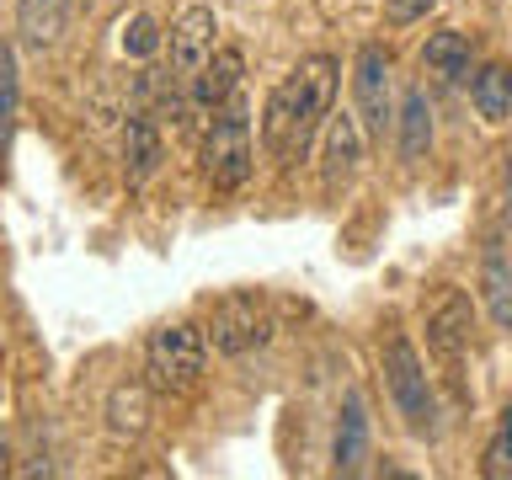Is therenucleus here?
Here are the masks:
<instances>
[{
	"instance_id": "f257e3e1",
	"label": "nucleus",
	"mask_w": 512,
	"mask_h": 480,
	"mask_svg": "<svg viewBox=\"0 0 512 480\" xmlns=\"http://www.w3.org/2000/svg\"><path fill=\"white\" fill-rule=\"evenodd\" d=\"M336 75H342L336 54H310L288 70L283 86H272L267 107H262V144L272 160L294 166V160L310 155L315 134L326 128L331 107H336Z\"/></svg>"
},
{
	"instance_id": "f03ea898",
	"label": "nucleus",
	"mask_w": 512,
	"mask_h": 480,
	"mask_svg": "<svg viewBox=\"0 0 512 480\" xmlns=\"http://www.w3.org/2000/svg\"><path fill=\"white\" fill-rule=\"evenodd\" d=\"M379 363H384V384H390V400H395V411H400V427L411 432V438H422L432 443L443 432V411H438V390H432V379H427V363H422V352L411 347V336H390L379 352Z\"/></svg>"
},
{
	"instance_id": "7ed1b4c3",
	"label": "nucleus",
	"mask_w": 512,
	"mask_h": 480,
	"mask_svg": "<svg viewBox=\"0 0 512 480\" xmlns=\"http://www.w3.org/2000/svg\"><path fill=\"white\" fill-rule=\"evenodd\" d=\"M203 176L214 192H240L251 182V102L246 96H230L224 107H214V123L203 134Z\"/></svg>"
},
{
	"instance_id": "20e7f679",
	"label": "nucleus",
	"mask_w": 512,
	"mask_h": 480,
	"mask_svg": "<svg viewBox=\"0 0 512 480\" xmlns=\"http://www.w3.org/2000/svg\"><path fill=\"white\" fill-rule=\"evenodd\" d=\"M208 368V336L198 326H187V320H176V326H160L150 331V342H144V384H150L155 395H192L198 390Z\"/></svg>"
},
{
	"instance_id": "39448f33",
	"label": "nucleus",
	"mask_w": 512,
	"mask_h": 480,
	"mask_svg": "<svg viewBox=\"0 0 512 480\" xmlns=\"http://www.w3.org/2000/svg\"><path fill=\"white\" fill-rule=\"evenodd\" d=\"M203 336H208V347H214L219 358H246V352L267 347V336H272V310H267V299H256L251 288H235V294L214 299Z\"/></svg>"
},
{
	"instance_id": "423d86ee",
	"label": "nucleus",
	"mask_w": 512,
	"mask_h": 480,
	"mask_svg": "<svg viewBox=\"0 0 512 480\" xmlns=\"http://www.w3.org/2000/svg\"><path fill=\"white\" fill-rule=\"evenodd\" d=\"M352 112H358L363 134L384 139L395 134V64L384 54V43H363L358 64H352Z\"/></svg>"
},
{
	"instance_id": "0eeeda50",
	"label": "nucleus",
	"mask_w": 512,
	"mask_h": 480,
	"mask_svg": "<svg viewBox=\"0 0 512 480\" xmlns=\"http://www.w3.org/2000/svg\"><path fill=\"white\" fill-rule=\"evenodd\" d=\"M422 326H427V347L438 352L443 363H464L475 347V304L464 288L443 283L432 288V299L422 304Z\"/></svg>"
},
{
	"instance_id": "6e6552de",
	"label": "nucleus",
	"mask_w": 512,
	"mask_h": 480,
	"mask_svg": "<svg viewBox=\"0 0 512 480\" xmlns=\"http://www.w3.org/2000/svg\"><path fill=\"white\" fill-rule=\"evenodd\" d=\"M363 166V123L358 112H336L326 118V139H320V182H326V198H342L352 187V176Z\"/></svg>"
},
{
	"instance_id": "1a4fd4ad",
	"label": "nucleus",
	"mask_w": 512,
	"mask_h": 480,
	"mask_svg": "<svg viewBox=\"0 0 512 480\" xmlns=\"http://www.w3.org/2000/svg\"><path fill=\"white\" fill-rule=\"evenodd\" d=\"M214 32H219V16L208 6H187L171 22V70H176V80H192L203 70V59L214 54Z\"/></svg>"
},
{
	"instance_id": "9d476101",
	"label": "nucleus",
	"mask_w": 512,
	"mask_h": 480,
	"mask_svg": "<svg viewBox=\"0 0 512 480\" xmlns=\"http://www.w3.org/2000/svg\"><path fill=\"white\" fill-rule=\"evenodd\" d=\"M160 160H166L160 123L144 107H134V112H128V123H123V182L128 187H144L160 171Z\"/></svg>"
},
{
	"instance_id": "9b49d317",
	"label": "nucleus",
	"mask_w": 512,
	"mask_h": 480,
	"mask_svg": "<svg viewBox=\"0 0 512 480\" xmlns=\"http://www.w3.org/2000/svg\"><path fill=\"white\" fill-rule=\"evenodd\" d=\"M240 75H246V54L240 48H214V54L203 59V70L187 80V96H192V107H203V112H214L224 107L230 96L240 91Z\"/></svg>"
},
{
	"instance_id": "f8f14e48",
	"label": "nucleus",
	"mask_w": 512,
	"mask_h": 480,
	"mask_svg": "<svg viewBox=\"0 0 512 480\" xmlns=\"http://www.w3.org/2000/svg\"><path fill=\"white\" fill-rule=\"evenodd\" d=\"M480 299H486V315L496 320V331L512 336V251L502 240H491L486 256H480Z\"/></svg>"
},
{
	"instance_id": "ddd939ff",
	"label": "nucleus",
	"mask_w": 512,
	"mask_h": 480,
	"mask_svg": "<svg viewBox=\"0 0 512 480\" xmlns=\"http://www.w3.org/2000/svg\"><path fill=\"white\" fill-rule=\"evenodd\" d=\"M395 144H400V160L406 166H416V160L432 155V102L422 86H411L406 96H400L395 107Z\"/></svg>"
},
{
	"instance_id": "4468645a",
	"label": "nucleus",
	"mask_w": 512,
	"mask_h": 480,
	"mask_svg": "<svg viewBox=\"0 0 512 480\" xmlns=\"http://www.w3.org/2000/svg\"><path fill=\"white\" fill-rule=\"evenodd\" d=\"M422 70L438 75L443 86H459L464 75H475V43L459 27H443L422 43Z\"/></svg>"
},
{
	"instance_id": "2eb2a0df",
	"label": "nucleus",
	"mask_w": 512,
	"mask_h": 480,
	"mask_svg": "<svg viewBox=\"0 0 512 480\" xmlns=\"http://www.w3.org/2000/svg\"><path fill=\"white\" fill-rule=\"evenodd\" d=\"M363 459H368V406L358 390H347L342 422H336V443H331V464H336V475H358Z\"/></svg>"
},
{
	"instance_id": "dca6fc26",
	"label": "nucleus",
	"mask_w": 512,
	"mask_h": 480,
	"mask_svg": "<svg viewBox=\"0 0 512 480\" xmlns=\"http://www.w3.org/2000/svg\"><path fill=\"white\" fill-rule=\"evenodd\" d=\"M70 11L75 0H16V32H22L27 48H54L64 38V27H70Z\"/></svg>"
},
{
	"instance_id": "f3484780",
	"label": "nucleus",
	"mask_w": 512,
	"mask_h": 480,
	"mask_svg": "<svg viewBox=\"0 0 512 480\" xmlns=\"http://www.w3.org/2000/svg\"><path fill=\"white\" fill-rule=\"evenodd\" d=\"M470 102L486 123H507L512 118V64H480L470 80Z\"/></svg>"
},
{
	"instance_id": "a211bd4d",
	"label": "nucleus",
	"mask_w": 512,
	"mask_h": 480,
	"mask_svg": "<svg viewBox=\"0 0 512 480\" xmlns=\"http://www.w3.org/2000/svg\"><path fill=\"white\" fill-rule=\"evenodd\" d=\"M107 427L118 438H139L150 427V384H118L107 400Z\"/></svg>"
},
{
	"instance_id": "6ab92c4d",
	"label": "nucleus",
	"mask_w": 512,
	"mask_h": 480,
	"mask_svg": "<svg viewBox=\"0 0 512 480\" xmlns=\"http://www.w3.org/2000/svg\"><path fill=\"white\" fill-rule=\"evenodd\" d=\"M16 107H22V70H16V48L0 43V150L11 144Z\"/></svg>"
},
{
	"instance_id": "aec40b11",
	"label": "nucleus",
	"mask_w": 512,
	"mask_h": 480,
	"mask_svg": "<svg viewBox=\"0 0 512 480\" xmlns=\"http://www.w3.org/2000/svg\"><path fill=\"white\" fill-rule=\"evenodd\" d=\"M480 475L512 480V406H502V416H496V432H491L486 454H480Z\"/></svg>"
},
{
	"instance_id": "412c9836",
	"label": "nucleus",
	"mask_w": 512,
	"mask_h": 480,
	"mask_svg": "<svg viewBox=\"0 0 512 480\" xmlns=\"http://www.w3.org/2000/svg\"><path fill=\"white\" fill-rule=\"evenodd\" d=\"M155 43H160V27L150 22V16H134V22L123 27V54L144 59V54H155Z\"/></svg>"
},
{
	"instance_id": "4be33fe9",
	"label": "nucleus",
	"mask_w": 512,
	"mask_h": 480,
	"mask_svg": "<svg viewBox=\"0 0 512 480\" xmlns=\"http://www.w3.org/2000/svg\"><path fill=\"white\" fill-rule=\"evenodd\" d=\"M432 6H438V0H390L384 16H390V27H411V22H427Z\"/></svg>"
},
{
	"instance_id": "5701e85b",
	"label": "nucleus",
	"mask_w": 512,
	"mask_h": 480,
	"mask_svg": "<svg viewBox=\"0 0 512 480\" xmlns=\"http://www.w3.org/2000/svg\"><path fill=\"white\" fill-rule=\"evenodd\" d=\"M6 459H11V443H6V427H0V475H6V470H11V464H6Z\"/></svg>"
},
{
	"instance_id": "b1692460",
	"label": "nucleus",
	"mask_w": 512,
	"mask_h": 480,
	"mask_svg": "<svg viewBox=\"0 0 512 480\" xmlns=\"http://www.w3.org/2000/svg\"><path fill=\"white\" fill-rule=\"evenodd\" d=\"M507 214H512V155H507Z\"/></svg>"
}]
</instances>
